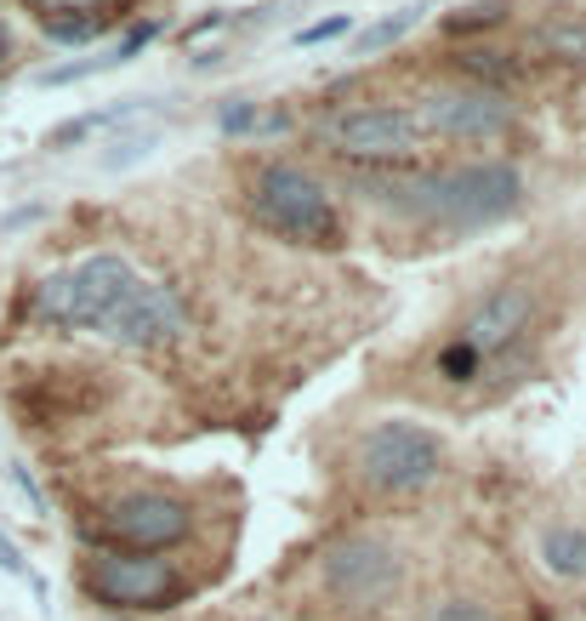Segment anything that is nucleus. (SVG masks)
Listing matches in <instances>:
<instances>
[{"instance_id":"1","label":"nucleus","mask_w":586,"mask_h":621,"mask_svg":"<svg viewBox=\"0 0 586 621\" xmlns=\"http://www.w3.org/2000/svg\"><path fill=\"white\" fill-rule=\"evenodd\" d=\"M394 206L427 217V223H450V228H490L524 206V177L507 160H478L456 171H427L416 183H399Z\"/></svg>"},{"instance_id":"2","label":"nucleus","mask_w":586,"mask_h":621,"mask_svg":"<svg viewBox=\"0 0 586 621\" xmlns=\"http://www.w3.org/2000/svg\"><path fill=\"white\" fill-rule=\"evenodd\" d=\"M142 274L131 268V257L120 252H97V257H80L58 274H46L34 292H29V314L40 325H58V331H97L120 297L131 292Z\"/></svg>"},{"instance_id":"3","label":"nucleus","mask_w":586,"mask_h":621,"mask_svg":"<svg viewBox=\"0 0 586 621\" xmlns=\"http://www.w3.org/2000/svg\"><path fill=\"white\" fill-rule=\"evenodd\" d=\"M251 217L274 234H285V240H302V246H336V206L325 195V183L302 166L290 160H268L257 166L251 177Z\"/></svg>"},{"instance_id":"4","label":"nucleus","mask_w":586,"mask_h":621,"mask_svg":"<svg viewBox=\"0 0 586 621\" xmlns=\"http://www.w3.org/2000/svg\"><path fill=\"white\" fill-rule=\"evenodd\" d=\"M354 467H359V480L370 491H381V496H416L445 473V445H438L433 427L394 416V422H376L359 440Z\"/></svg>"},{"instance_id":"5","label":"nucleus","mask_w":586,"mask_h":621,"mask_svg":"<svg viewBox=\"0 0 586 621\" xmlns=\"http://www.w3.org/2000/svg\"><path fill=\"white\" fill-rule=\"evenodd\" d=\"M86 588L97 604L109 610H171L188 599V582L171 559H155V553H97L91 570H86Z\"/></svg>"},{"instance_id":"6","label":"nucleus","mask_w":586,"mask_h":621,"mask_svg":"<svg viewBox=\"0 0 586 621\" xmlns=\"http://www.w3.org/2000/svg\"><path fill=\"white\" fill-rule=\"evenodd\" d=\"M421 120L405 103H365V109H341L319 126V142L341 160H410L421 149Z\"/></svg>"},{"instance_id":"7","label":"nucleus","mask_w":586,"mask_h":621,"mask_svg":"<svg viewBox=\"0 0 586 621\" xmlns=\"http://www.w3.org/2000/svg\"><path fill=\"white\" fill-rule=\"evenodd\" d=\"M325 588L341 604H387L405 593V553L381 536H348L325 553Z\"/></svg>"},{"instance_id":"8","label":"nucleus","mask_w":586,"mask_h":621,"mask_svg":"<svg viewBox=\"0 0 586 621\" xmlns=\"http://www.w3.org/2000/svg\"><path fill=\"white\" fill-rule=\"evenodd\" d=\"M97 531H103V542L115 553H166L193 531V513H188V502H177L166 491H126L120 502H109Z\"/></svg>"},{"instance_id":"9","label":"nucleus","mask_w":586,"mask_h":621,"mask_svg":"<svg viewBox=\"0 0 586 621\" xmlns=\"http://www.w3.org/2000/svg\"><path fill=\"white\" fill-rule=\"evenodd\" d=\"M188 331V308L171 285L160 279H137L131 292L120 297V308L97 325V337H109L120 348H166Z\"/></svg>"},{"instance_id":"10","label":"nucleus","mask_w":586,"mask_h":621,"mask_svg":"<svg viewBox=\"0 0 586 621\" xmlns=\"http://www.w3.org/2000/svg\"><path fill=\"white\" fill-rule=\"evenodd\" d=\"M421 131L450 137V142H490L513 126V103L496 86H467V91H433L416 109Z\"/></svg>"},{"instance_id":"11","label":"nucleus","mask_w":586,"mask_h":621,"mask_svg":"<svg viewBox=\"0 0 586 621\" xmlns=\"http://www.w3.org/2000/svg\"><path fill=\"white\" fill-rule=\"evenodd\" d=\"M529 319H535V292L529 285H496V292L461 319L456 343H467L478 359H490V354H501V348H513L524 337Z\"/></svg>"},{"instance_id":"12","label":"nucleus","mask_w":586,"mask_h":621,"mask_svg":"<svg viewBox=\"0 0 586 621\" xmlns=\"http://www.w3.org/2000/svg\"><path fill=\"white\" fill-rule=\"evenodd\" d=\"M535 553H542L547 576H558L569 588H586V531H580V524H547Z\"/></svg>"},{"instance_id":"13","label":"nucleus","mask_w":586,"mask_h":621,"mask_svg":"<svg viewBox=\"0 0 586 621\" xmlns=\"http://www.w3.org/2000/svg\"><path fill=\"white\" fill-rule=\"evenodd\" d=\"M142 109V98H126V103H109V109H91V115H75V120H63V126H52L46 131V149H69V142H86L91 131H109V126H131Z\"/></svg>"},{"instance_id":"14","label":"nucleus","mask_w":586,"mask_h":621,"mask_svg":"<svg viewBox=\"0 0 586 621\" xmlns=\"http://www.w3.org/2000/svg\"><path fill=\"white\" fill-rule=\"evenodd\" d=\"M529 40H535V52L553 58V63H586V18H547Z\"/></svg>"},{"instance_id":"15","label":"nucleus","mask_w":586,"mask_h":621,"mask_svg":"<svg viewBox=\"0 0 586 621\" xmlns=\"http://www.w3.org/2000/svg\"><path fill=\"white\" fill-rule=\"evenodd\" d=\"M421 0H416V7H399L394 18H381V23H370L365 34H359V58H376V52H387V46H394V40H405L416 23H421Z\"/></svg>"},{"instance_id":"16","label":"nucleus","mask_w":586,"mask_h":621,"mask_svg":"<svg viewBox=\"0 0 586 621\" xmlns=\"http://www.w3.org/2000/svg\"><path fill=\"white\" fill-rule=\"evenodd\" d=\"M109 12H75V18H40L46 40H58V46H91L97 34H103Z\"/></svg>"},{"instance_id":"17","label":"nucleus","mask_w":586,"mask_h":621,"mask_svg":"<svg viewBox=\"0 0 586 621\" xmlns=\"http://www.w3.org/2000/svg\"><path fill=\"white\" fill-rule=\"evenodd\" d=\"M155 149H160V131H155V126H142V131H126V126H120V137L109 142L103 166H109V171H126V166H137V160H149Z\"/></svg>"},{"instance_id":"18","label":"nucleus","mask_w":586,"mask_h":621,"mask_svg":"<svg viewBox=\"0 0 586 621\" xmlns=\"http://www.w3.org/2000/svg\"><path fill=\"white\" fill-rule=\"evenodd\" d=\"M217 126H222V137H251L262 126V115H257L251 98H222L217 103Z\"/></svg>"},{"instance_id":"19","label":"nucleus","mask_w":586,"mask_h":621,"mask_svg":"<svg viewBox=\"0 0 586 621\" xmlns=\"http://www.w3.org/2000/svg\"><path fill=\"white\" fill-rule=\"evenodd\" d=\"M103 69H120L115 52H103V58H80V63H58V69L34 75V86H75V80H91V75H103Z\"/></svg>"},{"instance_id":"20","label":"nucleus","mask_w":586,"mask_h":621,"mask_svg":"<svg viewBox=\"0 0 586 621\" xmlns=\"http://www.w3.org/2000/svg\"><path fill=\"white\" fill-rule=\"evenodd\" d=\"M496 23H507V0H478V7H461L445 29L450 34H467V29H496Z\"/></svg>"},{"instance_id":"21","label":"nucleus","mask_w":586,"mask_h":621,"mask_svg":"<svg viewBox=\"0 0 586 621\" xmlns=\"http://www.w3.org/2000/svg\"><path fill=\"white\" fill-rule=\"evenodd\" d=\"M478 371H484V359L467 343H450L445 354H438V376H445V382H473Z\"/></svg>"},{"instance_id":"22","label":"nucleus","mask_w":586,"mask_h":621,"mask_svg":"<svg viewBox=\"0 0 586 621\" xmlns=\"http://www.w3.org/2000/svg\"><path fill=\"white\" fill-rule=\"evenodd\" d=\"M341 34H354V12H330V18L297 29V46H330V40H341Z\"/></svg>"},{"instance_id":"23","label":"nucleus","mask_w":586,"mask_h":621,"mask_svg":"<svg viewBox=\"0 0 586 621\" xmlns=\"http://www.w3.org/2000/svg\"><path fill=\"white\" fill-rule=\"evenodd\" d=\"M421 621H496V615L484 610L478 599H445V604H433Z\"/></svg>"},{"instance_id":"24","label":"nucleus","mask_w":586,"mask_h":621,"mask_svg":"<svg viewBox=\"0 0 586 621\" xmlns=\"http://www.w3.org/2000/svg\"><path fill=\"white\" fill-rule=\"evenodd\" d=\"M461 69L478 80H513V63L501 52H461Z\"/></svg>"},{"instance_id":"25","label":"nucleus","mask_w":586,"mask_h":621,"mask_svg":"<svg viewBox=\"0 0 586 621\" xmlns=\"http://www.w3.org/2000/svg\"><path fill=\"white\" fill-rule=\"evenodd\" d=\"M155 34H160V23H131V29H126V34L109 46V52H115V63H131V58L142 52V46L155 40Z\"/></svg>"},{"instance_id":"26","label":"nucleus","mask_w":586,"mask_h":621,"mask_svg":"<svg viewBox=\"0 0 586 621\" xmlns=\"http://www.w3.org/2000/svg\"><path fill=\"white\" fill-rule=\"evenodd\" d=\"M40 18H75V12H103L109 0H29Z\"/></svg>"},{"instance_id":"27","label":"nucleus","mask_w":586,"mask_h":621,"mask_svg":"<svg viewBox=\"0 0 586 621\" xmlns=\"http://www.w3.org/2000/svg\"><path fill=\"white\" fill-rule=\"evenodd\" d=\"M12 485H18V491H23V496H29V507H34V513H46V496H40V485H34V473H29V467H23V462H18V467H12Z\"/></svg>"},{"instance_id":"28","label":"nucleus","mask_w":586,"mask_h":621,"mask_svg":"<svg viewBox=\"0 0 586 621\" xmlns=\"http://www.w3.org/2000/svg\"><path fill=\"white\" fill-rule=\"evenodd\" d=\"M0 570H7V576H29V564H23V553L0 536Z\"/></svg>"},{"instance_id":"29","label":"nucleus","mask_w":586,"mask_h":621,"mask_svg":"<svg viewBox=\"0 0 586 621\" xmlns=\"http://www.w3.org/2000/svg\"><path fill=\"white\" fill-rule=\"evenodd\" d=\"M228 23V12H211V18H200V23H188V40H200V34H211V29H222Z\"/></svg>"},{"instance_id":"30","label":"nucleus","mask_w":586,"mask_h":621,"mask_svg":"<svg viewBox=\"0 0 586 621\" xmlns=\"http://www.w3.org/2000/svg\"><path fill=\"white\" fill-rule=\"evenodd\" d=\"M7 63H12V29L0 23V69H7Z\"/></svg>"}]
</instances>
